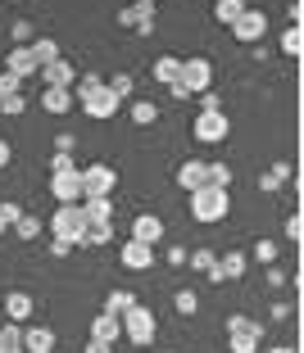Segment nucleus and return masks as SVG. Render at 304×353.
Segmentation results:
<instances>
[{
  "label": "nucleus",
  "mask_w": 304,
  "mask_h": 353,
  "mask_svg": "<svg viewBox=\"0 0 304 353\" xmlns=\"http://www.w3.org/2000/svg\"><path fill=\"white\" fill-rule=\"evenodd\" d=\"M263 344V322L245 317V312H231L227 317V349L231 353H254Z\"/></svg>",
  "instance_id": "nucleus-1"
},
{
  "label": "nucleus",
  "mask_w": 304,
  "mask_h": 353,
  "mask_svg": "<svg viewBox=\"0 0 304 353\" xmlns=\"http://www.w3.org/2000/svg\"><path fill=\"white\" fill-rule=\"evenodd\" d=\"M118 326H123V335L137 344V349H150V344H155V312H150L146 303H132V308L118 317Z\"/></svg>",
  "instance_id": "nucleus-2"
},
{
  "label": "nucleus",
  "mask_w": 304,
  "mask_h": 353,
  "mask_svg": "<svg viewBox=\"0 0 304 353\" xmlns=\"http://www.w3.org/2000/svg\"><path fill=\"white\" fill-rule=\"evenodd\" d=\"M227 208H231V199H227V190H218V186H200L196 195H191V218L196 222H222Z\"/></svg>",
  "instance_id": "nucleus-3"
},
{
  "label": "nucleus",
  "mask_w": 304,
  "mask_h": 353,
  "mask_svg": "<svg viewBox=\"0 0 304 353\" xmlns=\"http://www.w3.org/2000/svg\"><path fill=\"white\" fill-rule=\"evenodd\" d=\"M77 176H82V199H109L118 186V172L109 163H86L77 168Z\"/></svg>",
  "instance_id": "nucleus-4"
},
{
  "label": "nucleus",
  "mask_w": 304,
  "mask_h": 353,
  "mask_svg": "<svg viewBox=\"0 0 304 353\" xmlns=\"http://www.w3.org/2000/svg\"><path fill=\"white\" fill-rule=\"evenodd\" d=\"M82 227H86L82 204H59V208H55V218H50V236H55V240H64V245H77V240H82Z\"/></svg>",
  "instance_id": "nucleus-5"
},
{
  "label": "nucleus",
  "mask_w": 304,
  "mask_h": 353,
  "mask_svg": "<svg viewBox=\"0 0 304 353\" xmlns=\"http://www.w3.org/2000/svg\"><path fill=\"white\" fill-rule=\"evenodd\" d=\"M178 86L187 95H200V91H209L213 86V63L209 59H182V68H178Z\"/></svg>",
  "instance_id": "nucleus-6"
},
{
  "label": "nucleus",
  "mask_w": 304,
  "mask_h": 353,
  "mask_svg": "<svg viewBox=\"0 0 304 353\" xmlns=\"http://www.w3.org/2000/svg\"><path fill=\"white\" fill-rule=\"evenodd\" d=\"M77 104H82V114H86V118H95V123H109V118L123 109V100H118L109 86H100L95 95H86V100H77Z\"/></svg>",
  "instance_id": "nucleus-7"
},
{
  "label": "nucleus",
  "mask_w": 304,
  "mask_h": 353,
  "mask_svg": "<svg viewBox=\"0 0 304 353\" xmlns=\"http://www.w3.org/2000/svg\"><path fill=\"white\" fill-rule=\"evenodd\" d=\"M50 195H55V204H82V176H77V168L50 172Z\"/></svg>",
  "instance_id": "nucleus-8"
},
{
  "label": "nucleus",
  "mask_w": 304,
  "mask_h": 353,
  "mask_svg": "<svg viewBox=\"0 0 304 353\" xmlns=\"http://www.w3.org/2000/svg\"><path fill=\"white\" fill-rule=\"evenodd\" d=\"M118 23H123V28H132L137 37H150V32H155V5H146V0H132L127 10H118Z\"/></svg>",
  "instance_id": "nucleus-9"
},
{
  "label": "nucleus",
  "mask_w": 304,
  "mask_h": 353,
  "mask_svg": "<svg viewBox=\"0 0 304 353\" xmlns=\"http://www.w3.org/2000/svg\"><path fill=\"white\" fill-rule=\"evenodd\" d=\"M191 132H196V141H205V145H222L227 132H231V123H227V114H200Z\"/></svg>",
  "instance_id": "nucleus-10"
},
{
  "label": "nucleus",
  "mask_w": 304,
  "mask_h": 353,
  "mask_svg": "<svg viewBox=\"0 0 304 353\" xmlns=\"http://www.w3.org/2000/svg\"><path fill=\"white\" fill-rule=\"evenodd\" d=\"M268 32V19H263V10H245L241 19L231 23V37L241 46H259V37Z\"/></svg>",
  "instance_id": "nucleus-11"
},
{
  "label": "nucleus",
  "mask_w": 304,
  "mask_h": 353,
  "mask_svg": "<svg viewBox=\"0 0 304 353\" xmlns=\"http://www.w3.org/2000/svg\"><path fill=\"white\" fill-rule=\"evenodd\" d=\"M118 263H123L127 272H150V268H155V250H150V245H141V240H123Z\"/></svg>",
  "instance_id": "nucleus-12"
},
{
  "label": "nucleus",
  "mask_w": 304,
  "mask_h": 353,
  "mask_svg": "<svg viewBox=\"0 0 304 353\" xmlns=\"http://www.w3.org/2000/svg\"><path fill=\"white\" fill-rule=\"evenodd\" d=\"M32 312H37V299H32L28 290H10V294H5V322L28 326V322H32Z\"/></svg>",
  "instance_id": "nucleus-13"
},
{
  "label": "nucleus",
  "mask_w": 304,
  "mask_h": 353,
  "mask_svg": "<svg viewBox=\"0 0 304 353\" xmlns=\"http://www.w3.org/2000/svg\"><path fill=\"white\" fill-rule=\"evenodd\" d=\"M245 272H250V254L231 250V254H222V259L213 263V276L209 281H241Z\"/></svg>",
  "instance_id": "nucleus-14"
},
{
  "label": "nucleus",
  "mask_w": 304,
  "mask_h": 353,
  "mask_svg": "<svg viewBox=\"0 0 304 353\" xmlns=\"http://www.w3.org/2000/svg\"><path fill=\"white\" fill-rule=\"evenodd\" d=\"M132 240H141V245L155 250L159 240H164V218H155V213H137V218H132Z\"/></svg>",
  "instance_id": "nucleus-15"
},
{
  "label": "nucleus",
  "mask_w": 304,
  "mask_h": 353,
  "mask_svg": "<svg viewBox=\"0 0 304 353\" xmlns=\"http://www.w3.org/2000/svg\"><path fill=\"white\" fill-rule=\"evenodd\" d=\"M178 186L187 190V195H196L200 186H209V163H200V159H187V163L178 168Z\"/></svg>",
  "instance_id": "nucleus-16"
},
{
  "label": "nucleus",
  "mask_w": 304,
  "mask_h": 353,
  "mask_svg": "<svg viewBox=\"0 0 304 353\" xmlns=\"http://www.w3.org/2000/svg\"><path fill=\"white\" fill-rule=\"evenodd\" d=\"M23 353H55L50 326H23Z\"/></svg>",
  "instance_id": "nucleus-17"
},
{
  "label": "nucleus",
  "mask_w": 304,
  "mask_h": 353,
  "mask_svg": "<svg viewBox=\"0 0 304 353\" xmlns=\"http://www.w3.org/2000/svg\"><path fill=\"white\" fill-rule=\"evenodd\" d=\"M41 82L46 86H68V91H73L77 73H73V63H68V59H55V63H46V68H41Z\"/></svg>",
  "instance_id": "nucleus-18"
},
{
  "label": "nucleus",
  "mask_w": 304,
  "mask_h": 353,
  "mask_svg": "<svg viewBox=\"0 0 304 353\" xmlns=\"http://www.w3.org/2000/svg\"><path fill=\"white\" fill-rule=\"evenodd\" d=\"M118 335H123L118 317H109V312H95V317H91V340H100V344H109V349H114Z\"/></svg>",
  "instance_id": "nucleus-19"
},
{
  "label": "nucleus",
  "mask_w": 304,
  "mask_h": 353,
  "mask_svg": "<svg viewBox=\"0 0 304 353\" xmlns=\"http://www.w3.org/2000/svg\"><path fill=\"white\" fill-rule=\"evenodd\" d=\"M5 68H10L14 77H23V82H28V77L37 73V59H32V50H28V46H14V50L5 54Z\"/></svg>",
  "instance_id": "nucleus-20"
},
{
  "label": "nucleus",
  "mask_w": 304,
  "mask_h": 353,
  "mask_svg": "<svg viewBox=\"0 0 304 353\" xmlns=\"http://www.w3.org/2000/svg\"><path fill=\"white\" fill-rule=\"evenodd\" d=\"M41 109L46 114H68V109H73V91H68V86H46L41 91Z\"/></svg>",
  "instance_id": "nucleus-21"
},
{
  "label": "nucleus",
  "mask_w": 304,
  "mask_h": 353,
  "mask_svg": "<svg viewBox=\"0 0 304 353\" xmlns=\"http://www.w3.org/2000/svg\"><path fill=\"white\" fill-rule=\"evenodd\" d=\"M28 50H32V59H37V73H41L46 63L64 59V54H59V41H55V37H32V46H28Z\"/></svg>",
  "instance_id": "nucleus-22"
},
{
  "label": "nucleus",
  "mask_w": 304,
  "mask_h": 353,
  "mask_svg": "<svg viewBox=\"0 0 304 353\" xmlns=\"http://www.w3.org/2000/svg\"><path fill=\"white\" fill-rule=\"evenodd\" d=\"M109 240H114V222H86L77 245H91V250H100V245H109Z\"/></svg>",
  "instance_id": "nucleus-23"
},
{
  "label": "nucleus",
  "mask_w": 304,
  "mask_h": 353,
  "mask_svg": "<svg viewBox=\"0 0 304 353\" xmlns=\"http://www.w3.org/2000/svg\"><path fill=\"white\" fill-rule=\"evenodd\" d=\"M178 68H182L178 54H159L150 73H155V82H159V86H173V82H178Z\"/></svg>",
  "instance_id": "nucleus-24"
},
{
  "label": "nucleus",
  "mask_w": 304,
  "mask_h": 353,
  "mask_svg": "<svg viewBox=\"0 0 304 353\" xmlns=\"http://www.w3.org/2000/svg\"><path fill=\"white\" fill-rule=\"evenodd\" d=\"M245 10H250L245 0H218V5H213V23H227V28H231V23L241 19Z\"/></svg>",
  "instance_id": "nucleus-25"
},
{
  "label": "nucleus",
  "mask_w": 304,
  "mask_h": 353,
  "mask_svg": "<svg viewBox=\"0 0 304 353\" xmlns=\"http://www.w3.org/2000/svg\"><path fill=\"white\" fill-rule=\"evenodd\" d=\"M82 218L86 222H114V204L109 199H82Z\"/></svg>",
  "instance_id": "nucleus-26"
},
{
  "label": "nucleus",
  "mask_w": 304,
  "mask_h": 353,
  "mask_svg": "<svg viewBox=\"0 0 304 353\" xmlns=\"http://www.w3.org/2000/svg\"><path fill=\"white\" fill-rule=\"evenodd\" d=\"M10 231H14V236H19V240H37V236H41V231H46V222L37 218V213H23V218L14 222Z\"/></svg>",
  "instance_id": "nucleus-27"
},
{
  "label": "nucleus",
  "mask_w": 304,
  "mask_h": 353,
  "mask_svg": "<svg viewBox=\"0 0 304 353\" xmlns=\"http://www.w3.org/2000/svg\"><path fill=\"white\" fill-rule=\"evenodd\" d=\"M0 353H23V326L0 322Z\"/></svg>",
  "instance_id": "nucleus-28"
},
{
  "label": "nucleus",
  "mask_w": 304,
  "mask_h": 353,
  "mask_svg": "<svg viewBox=\"0 0 304 353\" xmlns=\"http://www.w3.org/2000/svg\"><path fill=\"white\" fill-rule=\"evenodd\" d=\"M132 303H141L132 290H109V299H105V312H109V317H123V312L132 308Z\"/></svg>",
  "instance_id": "nucleus-29"
},
{
  "label": "nucleus",
  "mask_w": 304,
  "mask_h": 353,
  "mask_svg": "<svg viewBox=\"0 0 304 353\" xmlns=\"http://www.w3.org/2000/svg\"><path fill=\"white\" fill-rule=\"evenodd\" d=\"M127 114H132V123H137V127H150L159 118V104L155 100H132V109H127Z\"/></svg>",
  "instance_id": "nucleus-30"
},
{
  "label": "nucleus",
  "mask_w": 304,
  "mask_h": 353,
  "mask_svg": "<svg viewBox=\"0 0 304 353\" xmlns=\"http://www.w3.org/2000/svg\"><path fill=\"white\" fill-rule=\"evenodd\" d=\"M100 86H105V77H100V73H82L73 82V100H86V95H95Z\"/></svg>",
  "instance_id": "nucleus-31"
},
{
  "label": "nucleus",
  "mask_w": 304,
  "mask_h": 353,
  "mask_svg": "<svg viewBox=\"0 0 304 353\" xmlns=\"http://www.w3.org/2000/svg\"><path fill=\"white\" fill-rule=\"evenodd\" d=\"M282 54H291V59L304 54V28H286L282 32Z\"/></svg>",
  "instance_id": "nucleus-32"
},
{
  "label": "nucleus",
  "mask_w": 304,
  "mask_h": 353,
  "mask_svg": "<svg viewBox=\"0 0 304 353\" xmlns=\"http://www.w3.org/2000/svg\"><path fill=\"white\" fill-rule=\"evenodd\" d=\"M213 250H196V254H187V268H196V272H205V276H213Z\"/></svg>",
  "instance_id": "nucleus-33"
},
{
  "label": "nucleus",
  "mask_w": 304,
  "mask_h": 353,
  "mask_svg": "<svg viewBox=\"0 0 304 353\" xmlns=\"http://www.w3.org/2000/svg\"><path fill=\"white\" fill-rule=\"evenodd\" d=\"M10 37H14V46H32V37H37V28H32L28 19H14V23H10Z\"/></svg>",
  "instance_id": "nucleus-34"
},
{
  "label": "nucleus",
  "mask_w": 304,
  "mask_h": 353,
  "mask_svg": "<svg viewBox=\"0 0 304 353\" xmlns=\"http://www.w3.org/2000/svg\"><path fill=\"white\" fill-rule=\"evenodd\" d=\"M0 114L5 118H23L28 114V100H23V95H0Z\"/></svg>",
  "instance_id": "nucleus-35"
},
{
  "label": "nucleus",
  "mask_w": 304,
  "mask_h": 353,
  "mask_svg": "<svg viewBox=\"0 0 304 353\" xmlns=\"http://www.w3.org/2000/svg\"><path fill=\"white\" fill-rule=\"evenodd\" d=\"M173 303H178V312H182V317H191V312L200 308V294H196V290H187V285H182V290L173 294Z\"/></svg>",
  "instance_id": "nucleus-36"
},
{
  "label": "nucleus",
  "mask_w": 304,
  "mask_h": 353,
  "mask_svg": "<svg viewBox=\"0 0 304 353\" xmlns=\"http://www.w3.org/2000/svg\"><path fill=\"white\" fill-rule=\"evenodd\" d=\"M109 91H114L118 95V100H127V95H132V91H137V82H132V73H118V77H109Z\"/></svg>",
  "instance_id": "nucleus-37"
},
{
  "label": "nucleus",
  "mask_w": 304,
  "mask_h": 353,
  "mask_svg": "<svg viewBox=\"0 0 304 353\" xmlns=\"http://www.w3.org/2000/svg\"><path fill=\"white\" fill-rule=\"evenodd\" d=\"M209 186H218V190L231 186V168L227 163H209Z\"/></svg>",
  "instance_id": "nucleus-38"
},
{
  "label": "nucleus",
  "mask_w": 304,
  "mask_h": 353,
  "mask_svg": "<svg viewBox=\"0 0 304 353\" xmlns=\"http://www.w3.org/2000/svg\"><path fill=\"white\" fill-rule=\"evenodd\" d=\"M196 100H200V114H222V95H213V86H209V91H200Z\"/></svg>",
  "instance_id": "nucleus-39"
},
{
  "label": "nucleus",
  "mask_w": 304,
  "mask_h": 353,
  "mask_svg": "<svg viewBox=\"0 0 304 353\" xmlns=\"http://www.w3.org/2000/svg\"><path fill=\"white\" fill-rule=\"evenodd\" d=\"M23 91V77H14L10 68H0V95H19Z\"/></svg>",
  "instance_id": "nucleus-40"
},
{
  "label": "nucleus",
  "mask_w": 304,
  "mask_h": 353,
  "mask_svg": "<svg viewBox=\"0 0 304 353\" xmlns=\"http://www.w3.org/2000/svg\"><path fill=\"white\" fill-rule=\"evenodd\" d=\"M254 259L273 268V263H277V245H273V240H259V245H254Z\"/></svg>",
  "instance_id": "nucleus-41"
},
{
  "label": "nucleus",
  "mask_w": 304,
  "mask_h": 353,
  "mask_svg": "<svg viewBox=\"0 0 304 353\" xmlns=\"http://www.w3.org/2000/svg\"><path fill=\"white\" fill-rule=\"evenodd\" d=\"M73 150H77V136L73 132H59V136H55V154H73Z\"/></svg>",
  "instance_id": "nucleus-42"
},
{
  "label": "nucleus",
  "mask_w": 304,
  "mask_h": 353,
  "mask_svg": "<svg viewBox=\"0 0 304 353\" xmlns=\"http://www.w3.org/2000/svg\"><path fill=\"white\" fill-rule=\"evenodd\" d=\"M19 218H23V204H10V199H5V204H0V222H5V227H14Z\"/></svg>",
  "instance_id": "nucleus-43"
},
{
  "label": "nucleus",
  "mask_w": 304,
  "mask_h": 353,
  "mask_svg": "<svg viewBox=\"0 0 304 353\" xmlns=\"http://www.w3.org/2000/svg\"><path fill=\"white\" fill-rule=\"evenodd\" d=\"M304 236V222H300V213H291L286 218V240H300Z\"/></svg>",
  "instance_id": "nucleus-44"
},
{
  "label": "nucleus",
  "mask_w": 304,
  "mask_h": 353,
  "mask_svg": "<svg viewBox=\"0 0 304 353\" xmlns=\"http://www.w3.org/2000/svg\"><path fill=\"white\" fill-rule=\"evenodd\" d=\"M68 168H77L73 154H50V172H68Z\"/></svg>",
  "instance_id": "nucleus-45"
},
{
  "label": "nucleus",
  "mask_w": 304,
  "mask_h": 353,
  "mask_svg": "<svg viewBox=\"0 0 304 353\" xmlns=\"http://www.w3.org/2000/svg\"><path fill=\"white\" fill-rule=\"evenodd\" d=\"M259 190H263V195H273V190H282V181H277L273 172H263V176H259Z\"/></svg>",
  "instance_id": "nucleus-46"
},
{
  "label": "nucleus",
  "mask_w": 304,
  "mask_h": 353,
  "mask_svg": "<svg viewBox=\"0 0 304 353\" xmlns=\"http://www.w3.org/2000/svg\"><path fill=\"white\" fill-rule=\"evenodd\" d=\"M168 263H173V268H187V250H182V245H168Z\"/></svg>",
  "instance_id": "nucleus-47"
},
{
  "label": "nucleus",
  "mask_w": 304,
  "mask_h": 353,
  "mask_svg": "<svg viewBox=\"0 0 304 353\" xmlns=\"http://www.w3.org/2000/svg\"><path fill=\"white\" fill-rule=\"evenodd\" d=\"M268 317H273V322H286V317H291V303H282V299H277L273 308H268Z\"/></svg>",
  "instance_id": "nucleus-48"
},
{
  "label": "nucleus",
  "mask_w": 304,
  "mask_h": 353,
  "mask_svg": "<svg viewBox=\"0 0 304 353\" xmlns=\"http://www.w3.org/2000/svg\"><path fill=\"white\" fill-rule=\"evenodd\" d=\"M268 172H273V176H277V181H291V163H286V159H277V163H273V168H268Z\"/></svg>",
  "instance_id": "nucleus-49"
},
{
  "label": "nucleus",
  "mask_w": 304,
  "mask_h": 353,
  "mask_svg": "<svg viewBox=\"0 0 304 353\" xmlns=\"http://www.w3.org/2000/svg\"><path fill=\"white\" fill-rule=\"evenodd\" d=\"M73 254V245H64V240H50V259H68Z\"/></svg>",
  "instance_id": "nucleus-50"
},
{
  "label": "nucleus",
  "mask_w": 304,
  "mask_h": 353,
  "mask_svg": "<svg viewBox=\"0 0 304 353\" xmlns=\"http://www.w3.org/2000/svg\"><path fill=\"white\" fill-rule=\"evenodd\" d=\"M268 285H277V290H282V285H286V272L277 268V263H273V268H268Z\"/></svg>",
  "instance_id": "nucleus-51"
},
{
  "label": "nucleus",
  "mask_w": 304,
  "mask_h": 353,
  "mask_svg": "<svg viewBox=\"0 0 304 353\" xmlns=\"http://www.w3.org/2000/svg\"><path fill=\"white\" fill-rule=\"evenodd\" d=\"M10 159H14V150H10V141H0V168H10Z\"/></svg>",
  "instance_id": "nucleus-52"
},
{
  "label": "nucleus",
  "mask_w": 304,
  "mask_h": 353,
  "mask_svg": "<svg viewBox=\"0 0 304 353\" xmlns=\"http://www.w3.org/2000/svg\"><path fill=\"white\" fill-rule=\"evenodd\" d=\"M86 353H114V349H109V344H100V340H91V344H86Z\"/></svg>",
  "instance_id": "nucleus-53"
},
{
  "label": "nucleus",
  "mask_w": 304,
  "mask_h": 353,
  "mask_svg": "<svg viewBox=\"0 0 304 353\" xmlns=\"http://www.w3.org/2000/svg\"><path fill=\"white\" fill-rule=\"evenodd\" d=\"M268 353H295V349H291V344H273V349H268Z\"/></svg>",
  "instance_id": "nucleus-54"
},
{
  "label": "nucleus",
  "mask_w": 304,
  "mask_h": 353,
  "mask_svg": "<svg viewBox=\"0 0 304 353\" xmlns=\"http://www.w3.org/2000/svg\"><path fill=\"white\" fill-rule=\"evenodd\" d=\"M5 231H10V227H5V222H0V236H5Z\"/></svg>",
  "instance_id": "nucleus-55"
},
{
  "label": "nucleus",
  "mask_w": 304,
  "mask_h": 353,
  "mask_svg": "<svg viewBox=\"0 0 304 353\" xmlns=\"http://www.w3.org/2000/svg\"><path fill=\"white\" fill-rule=\"evenodd\" d=\"M146 5H159V0H146Z\"/></svg>",
  "instance_id": "nucleus-56"
},
{
  "label": "nucleus",
  "mask_w": 304,
  "mask_h": 353,
  "mask_svg": "<svg viewBox=\"0 0 304 353\" xmlns=\"http://www.w3.org/2000/svg\"><path fill=\"white\" fill-rule=\"evenodd\" d=\"M10 5H19V0H10Z\"/></svg>",
  "instance_id": "nucleus-57"
}]
</instances>
